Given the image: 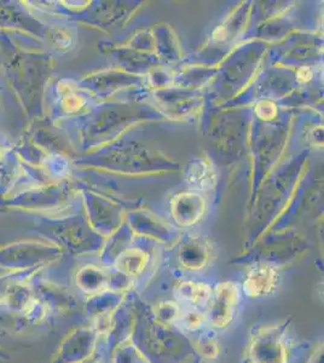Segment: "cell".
Returning a JSON list of instances; mask_svg holds the SVG:
<instances>
[{
  "label": "cell",
  "instance_id": "1",
  "mask_svg": "<svg viewBox=\"0 0 324 363\" xmlns=\"http://www.w3.org/2000/svg\"><path fill=\"white\" fill-rule=\"evenodd\" d=\"M129 301L134 314L129 339L148 363H190L200 360L186 334L175 327L160 323L153 315L151 306L138 297Z\"/></svg>",
  "mask_w": 324,
  "mask_h": 363
},
{
  "label": "cell",
  "instance_id": "2",
  "mask_svg": "<svg viewBox=\"0 0 324 363\" xmlns=\"http://www.w3.org/2000/svg\"><path fill=\"white\" fill-rule=\"evenodd\" d=\"M292 318L251 328L242 363H290L294 353Z\"/></svg>",
  "mask_w": 324,
  "mask_h": 363
},
{
  "label": "cell",
  "instance_id": "3",
  "mask_svg": "<svg viewBox=\"0 0 324 363\" xmlns=\"http://www.w3.org/2000/svg\"><path fill=\"white\" fill-rule=\"evenodd\" d=\"M241 293L232 281L221 282L214 287L211 303L206 309L207 325L214 331L227 329L236 320Z\"/></svg>",
  "mask_w": 324,
  "mask_h": 363
},
{
  "label": "cell",
  "instance_id": "4",
  "mask_svg": "<svg viewBox=\"0 0 324 363\" xmlns=\"http://www.w3.org/2000/svg\"><path fill=\"white\" fill-rule=\"evenodd\" d=\"M281 276L277 268L271 265H253L242 282V292L248 299H264L277 292Z\"/></svg>",
  "mask_w": 324,
  "mask_h": 363
},
{
  "label": "cell",
  "instance_id": "5",
  "mask_svg": "<svg viewBox=\"0 0 324 363\" xmlns=\"http://www.w3.org/2000/svg\"><path fill=\"white\" fill-rule=\"evenodd\" d=\"M213 260V247L211 242L203 238L191 236L184 240L178 251L180 266L190 273H200L207 269Z\"/></svg>",
  "mask_w": 324,
  "mask_h": 363
},
{
  "label": "cell",
  "instance_id": "6",
  "mask_svg": "<svg viewBox=\"0 0 324 363\" xmlns=\"http://www.w3.org/2000/svg\"><path fill=\"white\" fill-rule=\"evenodd\" d=\"M213 290L214 288L205 282L182 280L175 284L173 293L180 305L183 304L186 308H194L206 312L213 297Z\"/></svg>",
  "mask_w": 324,
  "mask_h": 363
},
{
  "label": "cell",
  "instance_id": "7",
  "mask_svg": "<svg viewBox=\"0 0 324 363\" xmlns=\"http://www.w3.org/2000/svg\"><path fill=\"white\" fill-rule=\"evenodd\" d=\"M134 314L132 305H131V301L127 304V301H126L116 312H114L112 326H110L108 334L105 336L104 350L108 355V358L119 344L126 342L131 338V334L134 331Z\"/></svg>",
  "mask_w": 324,
  "mask_h": 363
},
{
  "label": "cell",
  "instance_id": "8",
  "mask_svg": "<svg viewBox=\"0 0 324 363\" xmlns=\"http://www.w3.org/2000/svg\"><path fill=\"white\" fill-rule=\"evenodd\" d=\"M206 210L203 197L196 192H183L172 203V214L182 227H190L200 221Z\"/></svg>",
  "mask_w": 324,
  "mask_h": 363
},
{
  "label": "cell",
  "instance_id": "9",
  "mask_svg": "<svg viewBox=\"0 0 324 363\" xmlns=\"http://www.w3.org/2000/svg\"><path fill=\"white\" fill-rule=\"evenodd\" d=\"M149 264V254L138 247H127L119 254L113 263L116 273L134 281L143 275Z\"/></svg>",
  "mask_w": 324,
  "mask_h": 363
},
{
  "label": "cell",
  "instance_id": "10",
  "mask_svg": "<svg viewBox=\"0 0 324 363\" xmlns=\"http://www.w3.org/2000/svg\"><path fill=\"white\" fill-rule=\"evenodd\" d=\"M112 273L96 265H86L77 273V286L88 297L110 290Z\"/></svg>",
  "mask_w": 324,
  "mask_h": 363
},
{
  "label": "cell",
  "instance_id": "11",
  "mask_svg": "<svg viewBox=\"0 0 324 363\" xmlns=\"http://www.w3.org/2000/svg\"><path fill=\"white\" fill-rule=\"evenodd\" d=\"M126 301H127L126 295L108 290V292H104V293H101V295L88 297L86 310H88V316H91L92 318L101 316H110Z\"/></svg>",
  "mask_w": 324,
  "mask_h": 363
},
{
  "label": "cell",
  "instance_id": "12",
  "mask_svg": "<svg viewBox=\"0 0 324 363\" xmlns=\"http://www.w3.org/2000/svg\"><path fill=\"white\" fill-rule=\"evenodd\" d=\"M191 344L197 358H200L202 362H212L221 356V342L216 331L210 327L202 332L197 333L195 339L191 340Z\"/></svg>",
  "mask_w": 324,
  "mask_h": 363
},
{
  "label": "cell",
  "instance_id": "13",
  "mask_svg": "<svg viewBox=\"0 0 324 363\" xmlns=\"http://www.w3.org/2000/svg\"><path fill=\"white\" fill-rule=\"evenodd\" d=\"M207 326L206 312L194 308H183L175 323V328L184 334H197L206 329Z\"/></svg>",
  "mask_w": 324,
  "mask_h": 363
},
{
  "label": "cell",
  "instance_id": "14",
  "mask_svg": "<svg viewBox=\"0 0 324 363\" xmlns=\"http://www.w3.org/2000/svg\"><path fill=\"white\" fill-rule=\"evenodd\" d=\"M188 182L191 187L208 190L216 183V175L206 160H196L188 172Z\"/></svg>",
  "mask_w": 324,
  "mask_h": 363
},
{
  "label": "cell",
  "instance_id": "15",
  "mask_svg": "<svg viewBox=\"0 0 324 363\" xmlns=\"http://www.w3.org/2000/svg\"><path fill=\"white\" fill-rule=\"evenodd\" d=\"M110 363H148L131 339L119 344L109 355Z\"/></svg>",
  "mask_w": 324,
  "mask_h": 363
},
{
  "label": "cell",
  "instance_id": "16",
  "mask_svg": "<svg viewBox=\"0 0 324 363\" xmlns=\"http://www.w3.org/2000/svg\"><path fill=\"white\" fill-rule=\"evenodd\" d=\"M182 305L177 301H162L158 304L151 306V312L155 318L166 326L175 327V323L178 321L180 312H182Z\"/></svg>",
  "mask_w": 324,
  "mask_h": 363
},
{
  "label": "cell",
  "instance_id": "17",
  "mask_svg": "<svg viewBox=\"0 0 324 363\" xmlns=\"http://www.w3.org/2000/svg\"><path fill=\"white\" fill-rule=\"evenodd\" d=\"M276 105L269 101H262V103L257 105V114L262 119H271L276 115Z\"/></svg>",
  "mask_w": 324,
  "mask_h": 363
},
{
  "label": "cell",
  "instance_id": "18",
  "mask_svg": "<svg viewBox=\"0 0 324 363\" xmlns=\"http://www.w3.org/2000/svg\"><path fill=\"white\" fill-rule=\"evenodd\" d=\"M324 347L323 342H319L314 350L310 353L306 363H323Z\"/></svg>",
  "mask_w": 324,
  "mask_h": 363
},
{
  "label": "cell",
  "instance_id": "19",
  "mask_svg": "<svg viewBox=\"0 0 324 363\" xmlns=\"http://www.w3.org/2000/svg\"><path fill=\"white\" fill-rule=\"evenodd\" d=\"M84 363H102L101 362V360H98V358H90V360H88V361H85Z\"/></svg>",
  "mask_w": 324,
  "mask_h": 363
},
{
  "label": "cell",
  "instance_id": "20",
  "mask_svg": "<svg viewBox=\"0 0 324 363\" xmlns=\"http://www.w3.org/2000/svg\"><path fill=\"white\" fill-rule=\"evenodd\" d=\"M190 363H203L201 360H196V361H192V362Z\"/></svg>",
  "mask_w": 324,
  "mask_h": 363
}]
</instances>
